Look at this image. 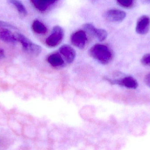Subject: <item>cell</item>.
Here are the masks:
<instances>
[{
  "label": "cell",
  "instance_id": "6da1fadb",
  "mask_svg": "<svg viewBox=\"0 0 150 150\" xmlns=\"http://www.w3.org/2000/svg\"><path fill=\"white\" fill-rule=\"evenodd\" d=\"M90 55L103 64H107L112 60L113 55L110 48L103 44H96L89 51Z\"/></svg>",
  "mask_w": 150,
  "mask_h": 150
},
{
  "label": "cell",
  "instance_id": "d6986e66",
  "mask_svg": "<svg viewBox=\"0 0 150 150\" xmlns=\"http://www.w3.org/2000/svg\"><path fill=\"white\" fill-rule=\"evenodd\" d=\"M148 1H149V2H150V0H148Z\"/></svg>",
  "mask_w": 150,
  "mask_h": 150
},
{
  "label": "cell",
  "instance_id": "8fae6325",
  "mask_svg": "<svg viewBox=\"0 0 150 150\" xmlns=\"http://www.w3.org/2000/svg\"><path fill=\"white\" fill-rule=\"evenodd\" d=\"M0 40L5 43L16 44L17 42L16 35L9 30L5 28L0 29Z\"/></svg>",
  "mask_w": 150,
  "mask_h": 150
},
{
  "label": "cell",
  "instance_id": "9c48e42d",
  "mask_svg": "<svg viewBox=\"0 0 150 150\" xmlns=\"http://www.w3.org/2000/svg\"><path fill=\"white\" fill-rule=\"evenodd\" d=\"M58 0H30L33 6L39 11L45 12L50 6L55 4Z\"/></svg>",
  "mask_w": 150,
  "mask_h": 150
},
{
  "label": "cell",
  "instance_id": "30bf717a",
  "mask_svg": "<svg viewBox=\"0 0 150 150\" xmlns=\"http://www.w3.org/2000/svg\"><path fill=\"white\" fill-rule=\"evenodd\" d=\"M113 82L128 89H136L138 86V83L137 80L131 76L126 77L120 80H115Z\"/></svg>",
  "mask_w": 150,
  "mask_h": 150
},
{
  "label": "cell",
  "instance_id": "ba28073f",
  "mask_svg": "<svg viewBox=\"0 0 150 150\" xmlns=\"http://www.w3.org/2000/svg\"><path fill=\"white\" fill-rule=\"evenodd\" d=\"M59 52L67 63H71L74 60L76 52L69 45H64L59 48Z\"/></svg>",
  "mask_w": 150,
  "mask_h": 150
},
{
  "label": "cell",
  "instance_id": "3957f363",
  "mask_svg": "<svg viewBox=\"0 0 150 150\" xmlns=\"http://www.w3.org/2000/svg\"><path fill=\"white\" fill-rule=\"evenodd\" d=\"M64 37L63 29L59 26H56L53 28L50 36L46 40V44L49 47H55L60 44Z\"/></svg>",
  "mask_w": 150,
  "mask_h": 150
},
{
  "label": "cell",
  "instance_id": "8992f818",
  "mask_svg": "<svg viewBox=\"0 0 150 150\" xmlns=\"http://www.w3.org/2000/svg\"><path fill=\"white\" fill-rule=\"evenodd\" d=\"M83 27L92 35L96 37L99 41H103L107 38V32L104 29L96 28L94 26L90 23L85 24Z\"/></svg>",
  "mask_w": 150,
  "mask_h": 150
},
{
  "label": "cell",
  "instance_id": "277c9868",
  "mask_svg": "<svg viewBox=\"0 0 150 150\" xmlns=\"http://www.w3.org/2000/svg\"><path fill=\"white\" fill-rule=\"evenodd\" d=\"M87 41V36L84 31H77L71 35V43L76 47L80 49H83L85 47Z\"/></svg>",
  "mask_w": 150,
  "mask_h": 150
},
{
  "label": "cell",
  "instance_id": "5b68a950",
  "mask_svg": "<svg viewBox=\"0 0 150 150\" xmlns=\"http://www.w3.org/2000/svg\"><path fill=\"white\" fill-rule=\"evenodd\" d=\"M126 12L116 9L109 10L105 14V17L108 20L115 23L122 22L126 18Z\"/></svg>",
  "mask_w": 150,
  "mask_h": 150
},
{
  "label": "cell",
  "instance_id": "52a82bcc",
  "mask_svg": "<svg viewBox=\"0 0 150 150\" xmlns=\"http://www.w3.org/2000/svg\"><path fill=\"white\" fill-rule=\"evenodd\" d=\"M150 27V18L148 16H142L137 23L136 31L138 34L145 35L149 32Z\"/></svg>",
  "mask_w": 150,
  "mask_h": 150
},
{
  "label": "cell",
  "instance_id": "ac0fdd59",
  "mask_svg": "<svg viewBox=\"0 0 150 150\" xmlns=\"http://www.w3.org/2000/svg\"><path fill=\"white\" fill-rule=\"evenodd\" d=\"M144 82L147 86L150 88V73L146 75L144 78Z\"/></svg>",
  "mask_w": 150,
  "mask_h": 150
},
{
  "label": "cell",
  "instance_id": "5bb4252c",
  "mask_svg": "<svg viewBox=\"0 0 150 150\" xmlns=\"http://www.w3.org/2000/svg\"><path fill=\"white\" fill-rule=\"evenodd\" d=\"M7 1L9 3L15 6V8L20 15L23 16H25L27 15V10L20 0H7Z\"/></svg>",
  "mask_w": 150,
  "mask_h": 150
},
{
  "label": "cell",
  "instance_id": "2e32d148",
  "mask_svg": "<svg viewBox=\"0 0 150 150\" xmlns=\"http://www.w3.org/2000/svg\"><path fill=\"white\" fill-rule=\"evenodd\" d=\"M141 61L143 65L150 66V54H147L144 55Z\"/></svg>",
  "mask_w": 150,
  "mask_h": 150
},
{
  "label": "cell",
  "instance_id": "4fadbf2b",
  "mask_svg": "<svg viewBox=\"0 0 150 150\" xmlns=\"http://www.w3.org/2000/svg\"><path fill=\"white\" fill-rule=\"evenodd\" d=\"M32 28L34 32L38 34H45L47 31V28L45 25L38 19L33 21L32 25Z\"/></svg>",
  "mask_w": 150,
  "mask_h": 150
},
{
  "label": "cell",
  "instance_id": "7c38bea8",
  "mask_svg": "<svg viewBox=\"0 0 150 150\" xmlns=\"http://www.w3.org/2000/svg\"><path fill=\"white\" fill-rule=\"evenodd\" d=\"M47 61L51 66L55 68H61L65 63L62 56L58 53L50 55L47 57Z\"/></svg>",
  "mask_w": 150,
  "mask_h": 150
},
{
  "label": "cell",
  "instance_id": "e0dca14e",
  "mask_svg": "<svg viewBox=\"0 0 150 150\" xmlns=\"http://www.w3.org/2000/svg\"><path fill=\"white\" fill-rule=\"evenodd\" d=\"M0 26H2L4 28H9L11 29H16V28L14 26L8 23H6V22H4V21H0Z\"/></svg>",
  "mask_w": 150,
  "mask_h": 150
},
{
  "label": "cell",
  "instance_id": "9a60e30c",
  "mask_svg": "<svg viewBox=\"0 0 150 150\" xmlns=\"http://www.w3.org/2000/svg\"><path fill=\"white\" fill-rule=\"evenodd\" d=\"M117 3L122 7L130 8L133 6L134 0H116Z\"/></svg>",
  "mask_w": 150,
  "mask_h": 150
},
{
  "label": "cell",
  "instance_id": "7a4b0ae2",
  "mask_svg": "<svg viewBox=\"0 0 150 150\" xmlns=\"http://www.w3.org/2000/svg\"><path fill=\"white\" fill-rule=\"evenodd\" d=\"M15 35L17 42L22 44L23 49L27 53L34 56H37L40 54L42 51L40 46L33 43L22 33H16Z\"/></svg>",
  "mask_w": 150,
  "mask_h": 150
}]
</instances>
